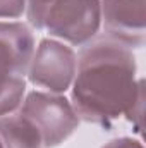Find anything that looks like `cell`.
I'll return each instance as SVG.
<instances>
[{
	"label": "cell",
	"instance_id": "7",
	"mask_svg": "<svg viewBox=\"0 0 146 148\" xmlns=\"http://www.w3.org/2000/svg\"><path fill=\"white\" fill-rule=\"evenodd\" d=\"M0 143L3 148H46L40 131L21 114L0 119Z\"/></svg>",
	"mask_w": 146,
	"mask_h": 148
},
{
	"label": "cell",
	"instance_id": "5",
	"mask_svg": "<svg viewBox=\"0 0 146 148\" xmlns=\"http://www.w3.org/2000/svg\"><path fill=\"white\" fill-rule=\"evenodd\" d=\"M102 21L105 35L138 48L145 45V0H103Z\"/></svg>",
	"mask_w": 146,
	"mask_h": 148
},
{
	"label": "cell",
	"instance_id": "10",
	"mask_svg": "<svg viewBox=\"0 0 146 148\" xmlns=\"http://www.w3.org/2000/svg\"><path fill=\"white\" fill-rule=\"evenodd\" d=\"M26 10V0H0V17L16 19Z\"/></svg>",
	"mask_w": 146,
	"mask_h": 148
},
{
	"label": "cell",
	"instance_id": "12",
	"mask_svg": "<svg viewBox=\"0 0 146 148\" xmlns=\"http://www.w3.org/2000/svg\"><path fill=\"white\" fill-rule=\"evenodd\" d=\"M0 148H3V147H2V143H0Z\"/></svg>",
	"mask_w": 146,
	"mask_h": 148
},
{
	"label": "cell",
	"instance_id": "6",
	"mask_svg": "<svg viewBox=\"0 0 146 148\" xmlns=\"http://www.w3.org/2000/svg\"><path fill=\"white\" fill-rule=\"evenodd\" d=\"M35 55V36L23 23L0 21V73L24 76Z\"/></svg>",
	"mask_w": 146,
	"mask_h": 148
},
{
	"label": "cell",
	"instance_id": "1",
	"mask_svg": "<svg viewBox=\"0 0 146 148\" xmlns=\"http://www.w3.org/2000/svg\"><path fill=\"white\" fill-rule=\"evenodd\" d=\"M72 107L77 117L107 126L122 114L141 117L143 81H136L132 48L107 36H95L77 57Z\"/></svg>",
	"mask_w": 146,
	"mask_h": 148
},
{
	"label": "cell",
	"instance_id": "9",
	"mask_svg": "<svg viewBox=\"0 0 146 148\" xmlns=\"http://www.w3.org/2000/svg\"><path fill=\"white\" fill-rule=\"evenodd\" d=\"M55 0H26V12L31 26L38 29L45 28V17Z\"/></svg>",
	"mask_w": 146,
	"mask_h": 148
},
{
	"label": "cell",
	"instance_id": "3",
	"mask_svg": "<svg viewBox=\"0 0 146 148\" xmlns=\"http://www.w3.org/2000/svg\"><path fill=\"white\" fill-rule=\"evenodd\" d=\"M100 24V0H55L45 17L48 33L71 45L89 43L98 35Z\"/></svg>",
	"mask_w": 146,
	"mask_h": 148
},
{
	"label": "cell",
	"instance_id": "2",
	"mask_svg": "<svg viewBox=\"0 0 146 148\" xmlns=\"http://www.w3.org/2000/svg\"><path fill=\"white\" fill-rule=\"evenodd\" d=\"M19 114L40 131L46 148L64 143L79 126L72 103L57 93L31 91L23 100Z\"/></svg>",
	"mask_w": 146,
	"mask_h": 148
},
{
	"label": "cell",
	"instance_id": "11",
	"mask_svg": "<svg viewBox=\"0 0 146 148\" xmlns=\"http://www.w3.org/2000/svg\"><path fill=\"white\" fill-rule=\"evenodd\" d=\"M103 148H143V145L132 138H117L108 141Z\"/></svg>",
	"mask_w": 146,
	"mask_h": 148
},
{
	"label": "cell",
	"instance_id": "8",
	"mask_svg": "<svg viewBox=\"0 0 146 148\" xmlns=\"http://www.w3.org/2000/svg\"><path fill=\"white\" fill-rule=\"evenodd\" d=\"M26 83L23 76L0 73V119L10 115L23 103Z\"/></svg>",
	"mask_w": 146,
	"mask_h": 148
},
{
	"label": "cell",
	"instance_id": "4",
	"mask_svg": "<svg viewBox=\"0 0 146 148\" xmlns=\"http://www.w3.org/2000/svg\"><path fill=\"white\" fill-rule=\"evenodd\" d=\"M77 57L71 47L55 41L41 40L29 64V81L50 93H64L74 81Z\"/></svg>",
	"mask_w": 146,
	"mask_h": 148
}]
</instances>
